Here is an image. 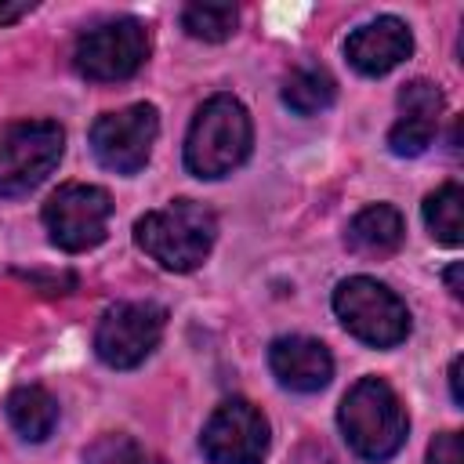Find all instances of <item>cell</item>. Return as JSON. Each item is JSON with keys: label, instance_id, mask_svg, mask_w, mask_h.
Returning <instances> with one entry per match:
<instances>
[{"label": "cell", "instance_id": "cell-23", "mask_svg": "<svg viewBox=\"0 0 464 464\" xmlns=\"http://www.w3.org/2000/svg\"><path fill=\"white\" fill-rule=\"evenodd\" d=\"M460 268H464V265H460V261H453V265L442 272V279H446V286H450V294H453V297H460V294H464V286H460Z\"/></svg>", "mask_w": 464, "mask_h": 464}, {"label": "cell", "instance_id": "cell-14", "mask_svg": "<svg viewBox=\"0 0 464 464\" xmlns=\"http://www.w3.org/2000/svg\"><path fill=\"white\" fill-rule=\"evenodd\" d=\"M402 236H406V221L402 214L392 207V203H373L366 210H359L352 221H348V232H344V243L352 254L359 257H392L399 246H402Z\"/></svg>", "mask_w": 464, "mask_h": 464}, {"label": "cell", "instance_id": "cell-3", "mask_svg": "<svg viewBox=\"0 0 464 464\" xmlns=\"http://www.w3.org/2000/svg\"><path fill=\"white\" fill-rule=\"evenodd\" d=\"M218 239V218L196 199H170L134 221V243L167 272H196Z\"/></svg>", "mask_w": 464, "mask_h": 464}, {"label": "cell", "instance_id": "cell-16", "mask_svg": "<svg viewBox=\"0 0 464 464\" xmlns=\"http://www.w3.org/2000/svg\"><path fill=\"white\" fill-rule=\"evenodd\" d=\"M337 102V80L323 65H297L283 80V105L297 116L326 112Z\"/></svg>", "mask_w": 464, "mask_h": 464}, {"label": "cell", "instance_id": "cell-1", "mask_svg": "<svg viewBox=\"0 0 464 464\" xmlns=\"http://www.w3.org/2000/svg\"><path fill=\"white\" fill-rule=\"evenodd\" d=\"M254 145V123L236 94L207 98L185 134V170L203 181H218L246 163Z\"/></svg>", "mask_w": 464, "mask_h": 464}, {"label": "cell", "instance_id": "cell-21", "mask_svg": "<svg viewBox=\"0 0 464 464\" xmlns=\"http://www.w3.org/2000/svg\"><path fill=\"white\" fill-rule=\"evenodd\" d=\"M33 7H36L33 0H0V29L11 25V22H18V18H25Z\"/></svg>", "mask_w": 464, "mask_h": 464}, {"label": "cell", "instance_id": "cell-10", "mask_svg": "<svg viewBox=\"0 0 464 464\" xmlns=\"http://www.w3.org/2000/svg\"><path fill=\"white\" fill-rule=\"evenodd\" d=\"M268 442V420L246 399H225L199 431V450L210 464H261Z\"/></svg>", "mask_w": 464, "mask_h": 464}, {"label": "cell", "instance_id": "cell-18", "mask_svg": "<svg viewBox=\"0 0 464 464\" xmlns=\"http://www.w3.org/2000/svg\"><path fill=\"white\" fill-rule=\"evenodd\" d=\"M236 25H239V11L232 4H185V11H181V29L203 44L228 40L236 33Z\"/></svg>", "mask_w": 464, "mask_h": 464}, {"label": "cell", "instance_id": "cell-15", "mask_svg": "<svg viewBox=\"0 0 464 464\" xmlns=\"http://www.w3.org/2000/svg\"><path fill=\"white\" fill-rule=\"evenodd\" d=\"M4 410H7L11 428H14L25 442H44V439H51L54 428H58V399H54L47 388H40V384H22V388H14V392L7 395V402H4Z\"/></svg>", "mask_w": 464, "mask_h": 464}, {"label": "cell", "instance_id": "cell-6", "mask_svg": "<svg viewBox=\"0 0 464 464\" xmlns=\"http://www.w3.org/2000/svg\"><path fill=\"white\" fill-rule=\"evenodd\" d=\"M65 130L54 120H18L0 130V196L33 192L62 160Z\"/></svg>", "mask_w": 464, "mask_h": 464}, {"label": "cell", "instance_id": "cell-20", "mask_svg": "<svg viewBox=\"0 0 464 464\" xmlns=\"http://www.w3.org/2000/svg\"><path fill=\"white\" fill-rule=\"evenodd\" d=\"M428 464H464V442L457 431H442L428 446Z\"/></svg>", "mask_w": 464, "mask_h": 464}, {"label": "cell", "instance_id": "cell-7", "mask_svg": "<svg viewBox=\"0 0 464 464\" xmlns=\"http://www.w3.org/2000/svg\"><path fill=\"white\" fill-rule=\"evenodd\" d=\"M167 330V308L156 301H120L105 308L94 330V355L112 370L141 366Z\"/></svg>", "mask_w": 464, "mask_h": 464}, {"label": "cell", "instance_id": "cell-19", "mask_svg": "<svg viewBox=\"0 0 464 464\" xmlns=\"http://www.w3.org/2000/svg\"><path fill=\"white\" fill-rule=\"evenodd\" d=\"M83 464H163V457H156L130 435H102L87 446Z\"/></svg>", "mask_w": 464, "mask_h": 464}, {"label": "cell", "instance_id": "cell-2", "mask_svg": "<svg viewBox=\"0 0 464 464\" xmlns=\"http://www.w3.org/2000/svg\"><path fill=\"white\" fill-rule=\"evenodd\" d=\"M337 424L344 442L355 450V457L370 464L392 460L410 435V417L395 388L381 377H359L337 410Z\"/></svg>", "mask_w": 464, "mask_h": 464}, {"label": "cell", "instance_id": "cell-22", "mask_svg": "<svg viewBox=\"0 0 464 464\" xmlns=\"http://www.w3.org/2000/svg\"><path fill=\"white\" fill-rule=\"evenodd\" d=\"M460 366H464V359L457 355V359L450 362V395H453V402H457V406H464V392H460Z\"/></svg>", "mask_w": 464, "mask_h": 464}, {"label": "cell", "instance_id": "cell-5", "mask_svg": "<svg viewBox=\"0 0 464 464\" xmlns=\"http://www.w3.org/2000/svg\"><path fill=\"white\" fill-rule=\"evenodd\" d=\"M152 36L141 18H109L76 36L72 65L83 80L116 83L134 76L149 58Z\"/></svg>", "mask_w": 464, "mask_h": 464}, {"label": "cell", "instance_id": "cell-11", "mask_svg": "<svg viewBox=\"0 0 464 464\" xmlns=\"http://www.w3.org/2000/svg\"><path fill=\"white\" fill-rule=\"evenodd\" d=\"M410 51H413V33L395 14H381V18L352 29L344 40V58L362 76L392 72L395 65H402L410 58Z\"/></svg>", "mask_w": 464, "mask_h": 464}, {"label": "cell", "instance_id": "cell-12", "mask_svg": "<svg viewBox=\"0 0 464 464\" xmlns=\"http://www.w3.org/2000/svg\"><path fill=\"white\" fill-rule=\"evenodd\" d=\"M442 91L431 80H410L399 91V120L388 130V149L395 156H420L439 134V116H442Z\"/></svg>", "mask_w": 464, "mask_h": 464}, {"label": "cell", "instance_id": "cell-4", "mask_svg": "<svg viewBox=\"0 0 464 464\" xmlns=\"http://www.w3.org/2000/svg\"><path fill=\"white\" fill-rule=\"evenodd\" d=\"M334 315L355 341L370 348H395L410 337L413 326L406 301L373 276L341 279L334 290Z\"/></svg>", "mask_w": 464, "mask_h": 464}, {"label": "cell", "instance_id": "cell-13", "mask_svg": "<svg viewBox=\"0 0 464 464\" xmlns=\"http://www.w3.org/2000/svg\"><path fill=\"white\" fill-rule=\"evenodd\" d=\"M268 366L276 373V381L290 392H301V395H312V392H323L334 377V355L323 341L315 337H304V334H286V337H276L268 344Z\"/></svg>", "mask_w": 464, "mask_h": 464}, {"label": "cell", "instance_id": "cell-17", "mask_svg": "<svg viewBox=\"0 0 464 464\" xmlns=\"http://www.w3.org/2000/svg\"><path fill=\"white\" fill-rule=\"evenodd\" d=\"M424 225H428L435 243L460 246V239H464V188L457 181L439 185L424 199Z\"/></svg>", "mask_w": 464, "mask_h": 464}, {"label": "cell", "instance_id": "cell-9", "mask_svg": "<svg viewBox=\"0 0 464 464\" xmlns=\"http://www.w3.org/2000/svg\"><path fill=\"white\" fill-rule=\"evenodd\" d=\"M160 112L149 102H134L116 112H102L91 127V152L112 174H138L156 145Z\"/></svg>", "mask_w": 464, "mask_h": 464}, {"label": "cell", "instance_id": "cell-8", "mask_svg": "<svg viewBox=\"0 0 464 464\" xmlns=\"http://www.w3.org/2000/svg\"><path fill=\"white\" fill-rule=\"evenodd\" d=\"M109 218H112L109 192L98 185H83V181L62 185L44 203V228L51 243L65 254L94 250L109 232Z\"/></svg>", "mask_w": 464, "mask_h": 464}]
</instances>
